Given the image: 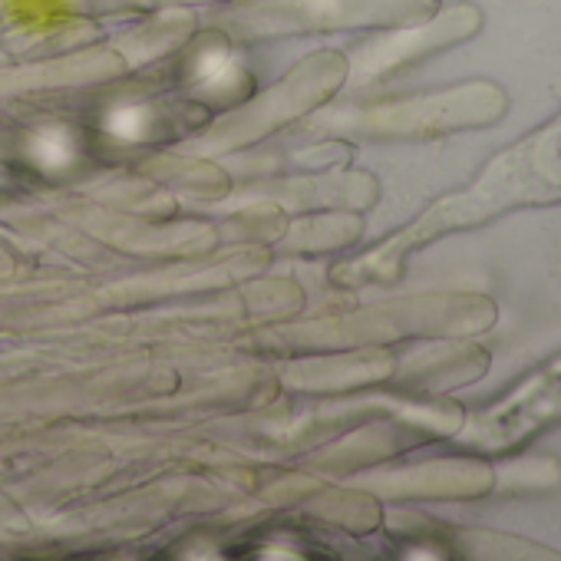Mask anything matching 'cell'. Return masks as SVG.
Here are the masks:
<instances>
[{"label":"cell","instance_id":"6da1fadb","mask_svg":"<svg viewBox=\"0 0 561 561\" xmlns=\"http://www.w3.org/2000/svg\"><path fill=\"white\" fill-rule=\"evenodd\" d=\"M554 420H561V360L545 367L538 377H531L499 410L476 420V426L469 430V443L485 449H502Z\"/></svg>","mask_w":561,"mask_h":561}]
</instances>
